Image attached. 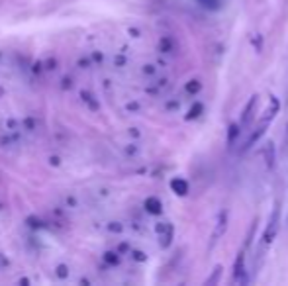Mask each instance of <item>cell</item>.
<instances>
[{
    "mask_svg": "<svg viewBox=\"0 0 288 286\" xmlns=\"http://www.w3.org/2000/svg\"><path fill=\"white\" fill-rule=\"evenodd\" d=\"M157 231L161 233V245L163 247H169V243H171V239H173V225L171 224H161L157 227Z\"/></svg>",
    "mask_w": 288,
    "mask_h": 286,
    "instance_id": "3957f363",
    "label": "cell"
},
{
    "mask_svg": "<svg viewBox=\"0 0 288 286\" xmlns=\"http://www.w3.org/2000/svg\"><path fill=\"white\" fill-rule=\"evenodd\" d=\"M145 210L149 212V214H161V210H163V204H161V200H159V198L149 196V198L145 200Z\"/></svg>",
    "mask_w": 288,
    "mask_h": 286,
    "instance_id": "8992f818",
    "label": "cell"
},
{
    "mask_svg": "<svg viewBox=\"0 0 288 286\" xmlns=\"http://www.w3.org/2000/svg\"><path fill=\"white\" fill-rule=\"evenodd\" d=\"M200 90H202L200 81H196V79H194V81H188V83H187V92H188V94H198Z\"/></svg>",
    "mask_w": 288,
    "mask_h": 286,
    "instance_id": "ba28073f",
    "label": "cell"
},
{
    "mask_svg": "<svg viewBox=\"0 0 288 286\" xmlns=\"http://www.w3.org/2000/svg\"><path fill=\"white\" fill-rule=\"evenodd\" d=\"M243 263H245V255L239 253L238 261H235V271H233V280H235V282H245V278H243V273H245Z\"/></svg>",
    "mask_w": 288,
    "mask_h": 286,
    "instance_id": "5b68a950",
    "label": "cell"
},
{
    "mask_svg": "<svg viewBox=\"0 0 288 286\" xmlns=\"http://www.w3.org/2000/svg\"><path fill=\"white\" fill-rule=\"evenodd\" d=\"M255 106H257V94H255V96H251L249 102H247V106H245V110H243V116H241V125H249L251 124Z\"/></svg>",
    "mask_w": 288,
    "mask_h": 286,
    "instance_id": "7a4b0ae2",
    "label": "cell"
},
{
    "mask_svg": "<svg viewBox=\"0 0 288 286\" xmlns=\"http://www.w3.org/2000/svg\"><path fill=\"white\" fill-rule=\"evenodd\" d=\"M238 134H239V125L238 124H233L231 127H229V145H233L235 143V137H238Z\"/></svg>",
    "mask_w": 288,
    "mask_h": 286,
    "instance_id": "7c38bea8",
    "label": "cell"
},
{
    "mask_svg": "<svg viewBox=\"0 0 288 286\" xmlns=\"http://www.w3.org/2000/svg\"><path fill=\"white\" fill-rule=\"evenodd\" d=\"M171 188H173V192L178 194V196H187L188 194V183L185 178H173L171 180Z\"/></svg>",
    "mask_w": 288,
    "mask_h": 286,
    "instance_id": "277c9868",
    "label": "cell"
},
{
    "mask_svg": "<svg viewBox=\"0 0 288 286\" xmlns=\"http://www.w3.org/2000/svg\"><path fill=\"white\" fill-rule=\"evenodd\" d=\"M278 227H280V202H276L275 208H273V214L269 218V224L265 227L263 233V245H271L275 241L276 233H278Z\"/></svg>",
    "mask_w": 288,
    "mask_h": 286,
    "instance_id": "6da1fadb",
    "label": "cell"
},
{
    "mask_svg": "<svg viewBox=\"0 0 288 286\" xmlns=\"http://www.w3.org/2000/svg\"><path fill=\"white\" fill-rule=\"evenodd\" d=\"M173 47H175V45H173V39L171 38H163L159 41V49L163 51V53H171Z\"/></svg>",
    "mask_w": 288,
    "mask_h": 286,
    "instance_id": "30bf717a",
    "label": "cell"
},
{
    "mask_svg": "<svg viewBox=\"0 0 288 286\" xmlns=\"http://www.w3.org/2000/svg\"><path fill=\"white\" fill-rule=\"evenodd\" d=\"M284 145L288 147V125H286V136H284Z\"/></svg>",
    "mask_w": 288,
    "mask_h": 286,
    "instance_id": "2e32d148",
    "label": "cell"
},
{
    "mask_svg": "<svg viewBox=\"0 0 288 286\" xmlns=\"http://www.w3.org/2000/svg\"><path fill=\"white\" fill-rule=\"evenodd\" d=\"M104 259L110 263V265H118V261H120V259L116 257V253H106V255H104Z\"/></svg>",
    "mask_w": 288,
    "mask_h": 286,
    "instance_id": "5bb4252c",
    "label": "cell"
},
{
    "mask_svg": "<svg viewBox=\"0 0 288 286\" xmlns=\"http://www.w3.org/2000/svg\"><path fill=\"white\" fill-rule=\"evenodd\" d=\"M267 165H269V167L275 165V147H273V143L267 147Z\"/></svg>",
    "mask_w": 288,
    "mask_h": 286,
    "instance_id": "8fae6325",
    "label": "cell"
},
{
    "mask_svg": "<svg viewBox=\"0 0 288 286\" xmlns=\"http://www.w3.org/2000/svg\"><path fill=\"white\" fill-rule=\"evenodd\" d=\"M57 274H59V276H67V269H65V267H59V269H57Z\"/></svg>",
    "mask_w": 288,
    "mask_h": 286,
    "instance_id": "9a60e30c",
    "label": "cell"
},
{
    "mask_svg": "<svg viewBox=\"0 0 288 286\" xmlns=\"http://www.w3.org/2000/svg\"><path fill=\"white\" fill-rule=\"evenodd\" d=\"M202 112H204V104H200V102H194L192 104V108L188 110L187 114V120H196V118H200Z\"/></svg>",
    "mask_w": 288,
    "mask_h": 286,
    "instance_id": "52a82bcc",
    "label": "cell"
},
{
    "mask_svg": "<svg viewBox=\"0 0 288 286\" xmlns=\"http://www.w3.org/2000/svg\"><path fill=\"white\" fill-rule=\"evenodd\" d=\"M224 231H226V214H220V222H218V229H216V233H214V241L222 236Z\"/></svg>",
    "mask_w": 288,
    "mask_h": 286,
    "instance_id": "9c48e42d",
    "label": "cell"
},
{
    "mask_svg": "<svg viewBox=\"0 0 288 286\" xmlns=\"http://www.w3.org/2000/svg\"><path fill=\"white\" fill-rule=\"evenodd\" d=\"M220 273H222V267H216V269H214L212 278H208V280H206V284H216V282H218V276H220Z\"/></svg>",
    "mask_w": 288,
    "mask_h": 286,
    "instance_id": "4fadbf2b",
    "label": "cell"
}]
</instances>
